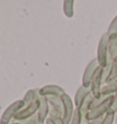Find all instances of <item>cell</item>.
<instances>
[{
	"mask_svg": "<svg viewBox=\"0 0 117 124\" xmlns=\"http://www.w3.org/2000/svg\"><path fill=\"white\" fill-rule=\"evenodd\" d=\"M115 123H117V111H116V115H115Z\"/></svg>",
	"mask_w": 117,
	"mask_h": 124,
	"instance_id": "cell-25",
	"label": "cell"
},
{
	"mask_svg": "<svg viewBox=\"0 0 117 124\" xmlns=\"http://www.w3.org/2000/svg\"><path fill=\"white\" fill-rule=\"evenodd\" d=\"M39 108L38 113H37V120L40 123H45L48 119V116L50 115V103H49L47 97L39 96Z\"/></svg>",
	"mask_w": 117,
	"mask_h": 124,
	"instance_id": "cell-8",
	"label": "cell"
},
{
	"mask_svg": "<svg viewBox=\"0 0 117 124\" xmlns=\"http://www.w3.org/2000/svg\"><path fill=\"white\" fill-rule=\"evenodd\" d=\"M108 43H109V35L107 32L101 37L98 43L97 48V59L99 66L105 69L108 65Z\"/></svg>",
	"mask_w": 117,
	"mask_h": 124,
	"instance_id": "cell-2",
	"label": "cell"
},
{
	"mask_svg": "<svg viewBox=\"0 0 117 124\" xmlns=\"http://www.w3.org/2000/svg\"><path fill=\"white\" fill-rule=\"evenodd\" d=\"M115 124H117V123H115Z\"/></svg>",
	"mask_w": 117,
	"mask_h": 124,
	"instance_id": "cell-27",
	"label": "cell"
},
{
	"mask_svg": "<svg viewBox=\"0 0 117 124\" xmlns=\"http://www.w3.org/2000/svg\"><path fill=\"white\" fill-rule=\"evenodd\" d=\"M90 94H92L91 88H86V87H83L82 85L78 89V90L76 91V94H75L74 96V100H73L75 107L76 108H80V106L82 104V102L84 101V100Z\"/></svg>",
	"mask_w": 117,
	"mask_h": 124,
	"instance_id": "cell-10",
	"label": "cell"
},
{
	"mask_svg": "<svg viewBox=\"0 0 117 124\" xmlns=\"http://www.w3.org/2000/svg\"><path fill=\"white\" fill-rule=\"evenodd\" d=\"M70 124H82V116L79 108H76L74 114H73V117H72Z\"/></svg>",
	"mask_w": 117,
	"mask_h": 124,
	"instance_id": "cell-19",
	"label": "cell"
},
{
	"mask_svg": "<svg viewBox=\"0 0 117 124\" xmlns=\"http://www.w3.org/2000/svg\"><path fill=\"white\" fill-rule=\"evenodd\" d=\"M39 97V89H29L27 90L25 96L23 98V101L24 104H25V107H27L30 104H32L36 100H38ZM24 107V108H25Z\"/></svg>",
	"mask_w": 117,
	"mask_h": 124,
	"instance_id": "cell-12",
	"label": "cell"
},
{
	"mask_svg": "<svg viewBox=\"0 0 117 124\" xmlns=\"http://www.w3.org/2000/svg\"><path fill=\"white\" fill-rule=\"evenodd\" d=\"M113 100H114V95H110L101 103L98 105L97 107L91 109L86 116V123L90 120H96V119H99L101 117L105 116L106 113L109 112L110 109H112Z\"/></svg>",
	"mask_w": 117,
	"mask_h": 124,
	"instance_id": "cell-1",
	"label": "cell"
},
{
	"mask_svg": "<svg viewBox=\"0 0 117 124\" xmlns=\"http://www.w3.org/2000/svg\"><path fill=\"white\" fill-rule=\"evenodd\" d=\"M103 118H104V117H101V118L96 119V120H90V121H88V122H87V123H85V124H101L102 120H103Z\"/></svg>",
	"mask_w": 117,
	"mask_h": 124,
	"instance_id": "cell-21",
	"label": "cell"
},
{
	"mask_svg": "<svg viewBox=\"0 0 117 124\" xmlns=\"http://www.w3.org/2000/svg\"><path fill=\"white\" fill-rule=\"evenodd\" d=\"M115 115L116 112L113 109H110L109 112L106 113V115L103 118L101 124H113V121H115Z\"/></svg>",
	"mask_w": 117,
	"mask_h": 124,
	"instance_id": "cell-18",
	"label": "cell"
},
{
	"mask_svg": "<svg viewBox=\"0 0 117 124\" xmlns=\"http://www.w3.org/2000/svg\"><path fill=\"white\" fill-rule=\"evenodd\" d=\"M61 100H62V103H63L62 118H63V120H64V123L70 124V121H71V119L73 117L75 109H76V107H75L74 102L72 101L71 98L67 93H65L62 97H61Z\"/></svg>",
	"mask_w": 117,
	"mask_h": 124,
	"instance_id": "cell-5",
	"label": "cell"
},
{
	"mask_svg": "<svg viewBox=\"0 0 117 124\" xmlns=\"http://www.w3.org/2000/svg\"><path fill=\"white\" fill-rule=\"evenodd\" d=\"M117 78V58H115L112 62V65L110 68V71L107 77L105 78V79L103 80V82L105 84H108L110 82L115 80Z\"/></svg>",
	"mask_w": 117,
	"mask_h": 124,
	"instance_id": "cell-15",
	"label": "cell"
},
{
	"mask_svg": "<svg viewBox=\"0 0 117 124\" xmlns=\"http://www.w3.org/2000/svg\"><path fill=\"white\" fill-rule=\"evenodd\" d=\"M108 35H112V34H117V16L113 19L111 22L109 27H108V31H107Z\"/></svg>",
	"mask_w": 117,
	"mask_h": 124,
	"instance_id": "cell-20",
	"label": "cell"
},
{
	"mask_svg": "<svg viewBox=\"0 0 117 124\" xmlns=\"http://www.w3.org/2000/svg\"><path fill=\"white\" fill-rule=\"evenodd\" d=\"M98 67H99V63H98L96 58H93V59H92L89 62V64L85 68L83 75H82V85L83 87H86V88H90L91 87L92 78L93 77V75L95 73L96 70H97Z\"/></svg>",
	"mask_w": 117,
	"mask_h": 124,
	"instance_id": "cell-7",
	"label": "cell"
},
{
	"mask_svg": "<svg viewBox=\"0 0 117 124\" xmlns=\"http://www.w3.org/2000/svg\"><path fill=\"white\" fill-rule=\"evenodd\" d=\"M49 103L50 108H52L53 109H55L56 111L59 112L60 114H63V103L62 100L60 97H47Z\"/></svg>",
	"mask_w": 117,
	"mask_h": 124,
	"instance_id": "cell-13",
	"label": "cell"
},
{
	"mask_svg": "<svg viewBox=\"0 0 117 124\" xmlns=\"http://www.w3.org/2000/svg\"><path fill=\"white\" fill-rule=\"evenodd\" d=\"M63 13L68 18H71L74 16V1L65 0L63 1Z\"/></svg>",
	"mask_w": 117,
	"mask_h": 124,
	"instance_id": "cell-16",
	"label": "cell"
},
{
	"mask_svg": "<svg viewBox=\"0 0 117 124\" xmlns=\"http://www.w3.org/2000/svg\"><path fill=\"white\" fill-rule=\"evenodd\" d=\"M39 100H36L32 104H30L27 107H25L22 108L19 112L15 116L14 120L17 121H23V120H27L30 119L32 117L37 115V113L39 111Z\"/></svg>",
	"mask_w": 117,
	"mask_h": 124,
	"instance_id": "cell-6",
	"label": "cell"
},
{
	"mask_svg": "<svg viewBox=\"0 0 117 124\" xmlns=\"http://www.w3.org/2000/svg\"><path fill=\"white\" fill-rule=\"evenodd\" d=\"M39 96H42V97H62L63 95L65 94V90L59 87L58 85H47L44 86L42 88H40L39 89Z\"/></svg>",
	"mask_w": 117,
	"mask_h": 124,
	"instance_id": "cell-9",
	"label": "cell"
},
{
	"mask_svg": "<svg viewBox=\"0 0 117 124\" xmlns=\"http://www.w3.org/2000/svg\"><path fill=\"white\" fill-rule=\"evenodd\" d=\"M45 124H54V121L51 120L50 118L49 117L47 119V120H46V122H45Z\"/></svg>",
	"mask_w": 117,
	"mask_h": 124,
	"instance_id": "cell-23",
	"label": "cell"
},
{
	"mask_svg": "<svg viewBox=\"0 0 117 124\" xmlns=\"http://www.w3.org/2000/svg\"><path fill=\"white\" fill-rule=\"evenodd\" d=\"M10 124H21V123L18 122V121H17V122H12V123H10Z\"/></svg>",
	"mask_w": 117,
	"mask_h": 124,
	"instance_id": "cell-24",
	"label": "cell"
},
{
	"mask_svg": "<svg viewBox=\"0 0 117 124\" xmlns=\"http://www.w3.org/2000/svg\"><path fill=\"white\" fill-rule=\"evenodd\" d=\"M50 118L54 121V124H65L62 118V114L56 111L52 108H50Z\"/></svg>",
	"mask_w": 117,
	"mask_h": 124,
	"instance_id": "cell-17",
	"label": "cell"
},
{
	"mask_svg": "<svg viewBox=\"0 0 117 124\" xmlns=\"http://www.w3.org/2000/svg\"><path fill=\"white\" fill-rule=\"evenodd\" d=\"M112 109L114 110L115 112L117 111V92L114 94V100H113V104L112 107Z\"/></svg>",
	"mask_w": 117,
	"mask_h": 124,
	"instance_id": "cell-22",
	"label": "cell"
},
{
	"mask_svg": "<svg viewBox=\"0 0 117 124\" xmlns=\"http://www.w3.org/2000/svg\"><path fill=\"white\" fill-rule=\"evenodd\" d=\"M108 58L111 60H113L115 58H117V34L109 35Z\"/></svg>",
	"mask_w": 117,
	"mask_h": 124,
	"instance_id": "cell-11",
	"label": "cell"
},
{
	"mask_svg": "<svg viewBox=\"0 0 117 124\" xmlns=\"http://www.w3.org/2000/svg\"><path fill=\"white\" fill-rule=\"evenodd\" d=\"M24 107H25V104H24L23 100H18L11 103L1 115L0 124H10L11 120L15 119V116L22 108H24Z\"/></svg>",
	"mask_w": 117,
	"mask_h": 124,
	"instance_id": "cell-3",
	"label": "cell"
},
{
	"mask_svg": "<svg viewBox=\"0 0 117 124\" xmlns=\"http://www.w3.org/2000/svg\"><path fill=\"white\" fill-rule=\"evenodd\" d=\"M34 124H45V123H40V122H39V121H36Z\"/></svg>",
	"mask_w": 117,
	"mask_h": 124,
	"instance_id": "cell-26",
	"label": "cell"
},
{
	"mask_svg": "<svg viewBox=\"0 0 117 124\" xmlns=\"http://www.w3.org/2000/svg\"><path fill=\"white\" fill-rule=\"evenodd\" d=\"M117 92V78L113 81L110 82L108 84H105L101 88V95L108 97L110 95H113V93L115 94Z\"/></svg>",
	"mask_w": 117,
	"mask_h": 124,
	"instance_id": "cell-14",
	"label": "cell"
},
{
	"mask_svg": "<svg viewBox=\"0 0 117 124\" xmlns=\"http://www.w3.org/2000/svg\"><path fill=\"white\" fill-rule=\"evenodd\" d=\"M103 71H104V69L102 67H98L91 81V91L95 99H99L101 97V90L102 88L101 83L103 82Z\"/></svg>",
	"mask_w": 117,
	"mask_h": 124,
	"instance_id": "cell-4",
	"label": "cell"
}]
</instances>
